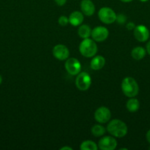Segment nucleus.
Returning a JSON list of instances; mask_svg holds the SVG:
<instances>
[{"instance_id":"12","label":"nucleus","mask_w":150,"mask_h":150,"mask_svg":"<svg viewBox=\"0 0 150 150\" xmlns=\"http://www.w3.org/2000/svg\"><path fill=\"white\" fill-rule=\"evenodd\" d=\"M81 11L85 16H91L95 12V6L91 0H82L80 3Z\"/></svg>"},{"instance_id":"17","label":"nucleus","mask_w":150,"mask_h":150,"mask_svg":"<svg viewBox=\"0 0 150 150\" xmlns=\"http://www.w3.org/2000/svg\"><path fill=\"white\" fill-rule=\"evenodd\" d=\"M91 29L88 25L83 24L80 25L78 29V35L82 39L88 38L90 36H91Z\"/></svg>"},{"instance_id":"1","label":"nucleus","mask_w":150,"mask_h":150,"mask_svg":"<svg viewBox=\"0 0 150 150\" xmlns=\"http://www.w3.org/2000/svg\"><path fill=\"white\" fill-rule=\"evenodd\" d=\"M107 130L110 135L116 138H122L127 133L128 127L123 121L120 120H113L109 122Z\"/></svg>"},{"instance_id":"27","label":"nucleus","mask_w":150,"mask_h":150,"mask_svg":"<svg viewBox=\"0 0 150 150\" xmlns=\"http://www.w3.org/2000/svg\"><path fill=\"white\" fill-rule=\"evenodd\" d=\"M120 1H123V2H130V1H132V0H120Z\"/></svg>"},{"instance_id":"25","label":"nucleus","mask_w":150,"mask_h":150,"mask_svg":"<svg viewBox=\"0 0 150 150\" xmlns=\"http://www.w3.org/2000/svg\"><path fill=\"white\" fill-rule=\"evenodd\" d=\"M146 51L148 52V54L150 55V40L146 44Z\"/></svg>"},{"instance_id":"26","label":"nucleus","mask_w":150,"mask_h":150,"mask_svg":"<svg viewBox=\"0 0 150 150\" xmlns=\"http://www.w3.org/2000/svg\"><path fill=\"white\" fill-rule=\"evenodd\" d=\"M66 149L72 150V148L71 147H69V146H63V147L60 148V150H66Z\"/></svg>"},{"instance_id":"5","label":"nucleus","mask_w":150,"mask_h":150,"mask_svg":"<svg viewBox=\"0 0 150 150\" xmlns=\"http://www.w3.org/2000/svg\"><path fill=\"white\" fill-rule=\"evenodd\" d=\"M76 87L80 91H86L91 85V78L88 73L82 72L77 74L75 81Z\"/></svg>"},{"instance_id":"16","label":"nucleus","mask_w":150,"mask_h":150,"mask_svg":"<svg viewBox=\"0 0 150 150\" xmlns=\"http://www.w3.org/2000/svg\"><path fill=\"white\" fill-rule=\"evenodd\" d=\"M126 109L130 112H136L140 108V102L138 99L134 98H131L126 102Z\"/></svg>"},{"instance_id":"15","label":"nucleus","mask_w":150,"mask_h":150,"mask_svg":"<svg viewBox=\"0 0 150 150\" xmlns=\"http://www.w3.org/2000/svg\"><path fill=\"white\" fill-rule=\"evenodd\" d=\"M146 51L145 48H144L141 46H138L134 48L132 50L131 52V56L132 58L135 60H141L144 59L146 56Z\"/></svg>"},{"instance_id":"19","label":"nucleus","mask_w":150,"mask_h":150,"mask_svg":"<svg viewBox=\"0 0 150 150\" xmlns=\"http://www.w3.org/2000/svg\"><path fill=\"white\" fill-rule=\"evenodd\" d=\"M98 146L92 141H85L80 144L81 150H97Z\"/></svg>"},{"instance_id":"9","label":"nucleus","mask_w":150,"mask_h":150,"mask_svg":"<svg viewBox=\"0 0 150 150\" xmlns=\"http://www.w3.org/2000/svg\"><path fill=\"white\" fill-rule=\"evenodd\" d=\"M98 146L101 150H114L117 146V141L112 136H104L99 141Z\"/></svg>"},{"instance_id":"6","label":"nucleus","mask_w":150,"mask_h":150,"mask_svg":"<svg viewBox=\"0 0 150 150\" xmlns=\"http://www.w3.org/2000/svg\"><path fill=\"white\" fill-rule=\"evenodd\" d=\"M94 118L97 122L104 124L110 121V118H111V112L107 107H99L96 110L95 113H94Z\"/></svg>"},{"instance_id":"23","label":"nucleus","mask_w":150,"mask_h":150,"mask_svg":"<svg viewBox=\"0 0 150 150\" xmlns=\"http://www.w3.org/2000/svg\"><path fill=\"white\" fill-rule=\"evenodd\" d=\"M54 1L58 6H63L66 3V0H54Z\"/></svg>"},{"instance_id":"28","label":"nucleus","mask_w":150,"mask_h":150,"mask_svg":"<svg viewBox=\"0 0 150 150\" xmlns=\"http://www.w3.org/2000/svg\"><path fill=\"white\" fill-rule=\"evenodd\" d=\"M1 82H2V78H1V76H0V84L1 83Z\"/></svg>"},{"instance_id":"14","label":"nucleus","mask_w":150,"mask_h":150,"mask_svg":"<svg viewBox=\"0 0 150 150\" xmlns=\"http://www.w3.org/2000/svg\"><path fill=\"white\" fill-rule=\"evenodd\" d=\"M105 64V59L101 55L94 57L91 62V67L94 70H99L103 68Z\"/></svg>"},{"instance_id":"24","label":"nucleus","mask_w":150,"mask_h":150,"mask_svg":"<svg viewBox=\"0 0 150 150\" xmlns=\"http://www.w3.org/2000/svg\"><path fill=\"white\" fill-rule=\"evenodd\" d=\"M146 138L147 142L150 144V130H149L148 131H147L146 135Z\"/></svg>"},{"instance_id":"13","label":"nucleus","mask_w":150,"mask_h":150,"mask_svg":"<svg viewBox=\"0 0 150 150\" xmlns=\"http://www.w3.org/2000/svg\"><path fill=\"white\" fill-rule=\"evenodd\" d=\"M83 13L79 11H74L73 13H71L69 18V23L74 26H80L81 23L83 22Z\"/></svg>"},{"instance_id":"11","label":"nucleus","mask_w":150,"mask_h":150,"mask_svg":"<svg viewBox=\"0 0 150 150\" xmlns=\"http://www.w3.org/2000/svg\"><path fill=\"white\" fill-rule=\"evenodd\" d=\"M52 54L54 58L60 60V61H63V60L67 59L69 58L70 52H69V48L66 45H63V44H58L53 48Z\"/></svg>"},{"instance_id":"2","label":"nucleus","mask_w":150,"mask_h":150,"mask_svg":"<svg viewBox=\"0 0 150 150\" xmlns=\"http://www.w3.org/2000/svg\"><path fill=\"white\" fill-rule=\"evenodd\" d=\"M121 89L123 93L128 98H134L139 92V86L135 79L126 77L121 82Z\"/></svg>"},{"instance_id":"7","label":"nucleus","mask_w":150,"mask_h":150,"mask_svg":"<svg viewBox=\"0 0 150 150\" xmlns=\"http://www.w3.org/2000/svg\"><path fill=\"white\" fill-rule=\"evenodd\" d=\"M65 67L68 73L71 76H76L80 73L82 66L78 59L75 58H69L65 63Z\"/></svg>"},{"instance_id":"18","label":"nucleus","mask_w":150,"mask_h":150,"mask_svg":"<svg viewBox=\"0 0 150 150\" xmlns=\"http://www.w3.org/2000/svg\"><path fill=\"white\" fill-rule=\"evenodd\" d=\"M105 128L101 125H95L91 128V133L96 137H99L105 133Z\"/></svg>"},{"instance_id":"3","label":"nucleus","mask_w":150,"mask_h":150,"mask_svg":"<svg viewBox=\"0 0 150 150\" xmlns=\"http://www.w3.org/2000/svg\"><path fill=\"white\" fill-rule=\"evenodd\" d=\"M79 50L83 57L91 58L96 54L98 47L94 40L88 38L83 39V40L80 42Z\"/></svg>"},{"instance_id":"22","label":"nucleus","mask_w":150,"mask_h":150,"mask_svg":"<svg viewBox=\"0 0 150 150\" xmlns=\"http://www.w3.org/2000/svg\"><path fill=\"white\" fill-rule=\"evenodd\" d=\"M135 27V23H132V22H129V23L126 24V29H129V30H133Z\"/></svg>"},{"instance_id":"4","label":"nucleus","mask_w":150,"mask_h":150,"mask_svg":"<svg viewBox=\"0 0 150 150\" xmlns=\"http://www.w3.org/2000/svg\"><path fill=\"white\" fill-rule=\"evenodd\" d=\"M98 17L102 23L110 24L116 21L117 16L113 9L108 7H104L99 10Z\"/></svg>"},{"instance_id":"20","label":"nucleus","mask_w":150,"mask_h":150,"mask_svg":"<svg viewBox=\"0 0 150 150\" xmlns=\"http://www.w3.org/2000/svg\"><path fill=\"white\" fill-rule=\"evenodd\" d=\"M69 23V18L65 16H61L58 19V23L61 26H66Z\"/></svg>"},{"instance_id":"10","label":"nucleus","mask_w":150,"mask_h":150,"mask_svg":"<svg viewBox=\"0 0 150 150\" xmlns=\"http://www.w3.org/2000/svg\"><path fill=\"white\" fill-rule=\"evenodd\" d=\"M133 30L134 37L139 42H146L149 38V30L144 25L136 26Z\"/></svg>"},{"instance_id":"29","label":"nucleus","mask_w":150,"mask_h":150,"mask_svg":"<svg viewBox=\"0 0 150 150\" xmlns=\"http://www.w3.org/2000/svg\"><path fill=\"white\" fill-rule=\"evenodd\" d=\"M141 1H142V2H146V1H147L148 0H140Z\"/></svg>"},{"instance_id":"21","label":"nucleus","mask_w":150,"mask_h":150,"mask_svg":"<svg viewBox=\"0 0 150 150\" xmlns=\"http://www.w3.org/2000/svg\"><path fill=\"white\" fill-rule=\"evenodd\" d=\"M126 18L124 15L123 14H119L118 15L117 17H116V21H118L119 23H124L126 22Z\"/></svg>"},{"instance_id":"8","label":"nucleus","mask_w":150,"mask_h":150,"mask_svg":"<svg viewBox=\"0 0 150 150\" xmlns=\"http://www.w3.org/2000/svg\"><path fill=\"white\" fill-rule=\"evenodd\" d=\"M109 35V31L106 27L102 26H96L91 31V37L94 41L102 42L104 41Z\"/></svg>"}]
</instances>
